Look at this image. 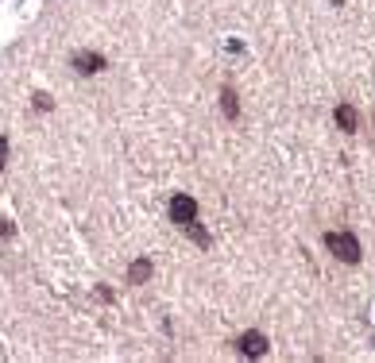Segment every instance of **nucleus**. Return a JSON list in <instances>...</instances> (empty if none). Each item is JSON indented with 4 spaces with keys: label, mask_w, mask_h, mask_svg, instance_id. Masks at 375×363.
<instances>
[{
    "label": "nucleus",
    "mask_w": 375,
    "mask_h": 363,
    "mask_svg": "<svg viewBox=\"0 0 375 363\" xmlns=\"http://www.w3.org/2000/svg\"><path fill=\"white\" fill-rule=\"evenodd\" d=\"M74 66H78V74H97V70H105V58L93 54V50H78Z\"/></svg>",
    "instance_id": "7ed1b4c3"
},
{
    "label": "nucleus",
    "mask_w": 375,
    "mask_h": 363,
    "mask_svg": "<svg viewBox=\"0 0 375 363\" xmlns=\"http://www.w3.org/2000/svg\"><path fill=\"white\" fill-rule=\"evenodd\" d=\"M4 163H8V140L0 135V170H4Z\"/></svg>",
    "instance_id": "1a4fd4ad"
},
{
    "label": "nucleus",
    "mask_w": 375,
    "mask_h": 363,
    "mask_svg": "<svg viewBox=\"0 0 375 363\" xmlns=\"http://www.w3.org/2000/svg\"><path fill=\"white\" fill-rule=\"evenodd\" d=\"M240 352L244 355H263L267 352V336H263V332H244V336H240Z\"/></svg>",
    "instance_id": "20e7f679"
},
{
    "label": "nucleus",
    "mask_w": 375,
    "mask_h": 363,
    "mask_svg": "<svg viewBox=\"0 0 375 363\" xmlns=\"http://www.w3.org/2000/svg\"><path fill=\"white\" fill-rule=\"evenodd\" d=\"M221 108H225L228 120H236V116H240V101H236V93H233V89L221 93Z\"/></svg>",
    "instance_id": "0eeeda50"
},
{
    "label": "nucleus",
    "mask_w": 375,
    "mask_h": 363,
    "mask_svg": "<svg viewBox=\"0 0 375 363\" xmlns=\"http://www.w3.org/2000/svg\"><path fill=\"white\" fill-rule=\"evenodd\" d=\"M170 221H175V224H190V221H198V201L186 198V193L170 198Z\"/></svg>",
    "instance_id": "f03ea898"
},
{
    "label": "nucleus",
    "mask_w": 375,
    "mask_h": 363,
    "mask_svg": "<svg viewBox=\"0 0 375 363\" xmlns=\"http://www.w3.org/2000/svg\"><path fill=\"white\" fill-rule=\"evenodd\" d=\"M337 124H341V132H356V128H360V112L352 105H337Z\"/></svg>",
    "instance_id": "39448f33"
},
{
    "label": "nucleus",
    "mask_w": 375,
    "mask_h": 363,
    "mask_svg": "<svg viewBox=\"0 0 375 363\" xmlns=\"http://www.w3.org/2000/svg\"><path fill=\"white\" fill-rule=\"evenodd\" d=\"M325 248L333 251L341 263H360V239L348 236V232H329V236H325Z\"/></svg>",
    "instance_id": "f257e3e1"
},
{
    "label": "nucleus",
    "mask_w": 375,
    "mask_h": 363,
    "mask_svg": "<svg viewBox=\"0 0 375 363\" xmlns=\"http://www.w3.org/2000/svg\"><path fill=\"white\" fill-rule=\"evenodd\" d=\"M182 228H186V232H190V236H193V239H198L201 248H209V232H205V228H201V224H198V221H190V224H182Z\"/></svg>",
    "instance_id": "6e6552de"
},
{
    "label": "nucleus",
    "mask_w": 375,
    "mask_h": 363,
    "mask_svg": "<svg viewBox=\"0 0 375 363\" xmlns=\"http://www.w3.org/2000/svg\"><path fill=\"white\" fill-rule=\"evenodd\" d=\"M147 279H151V259H135L128 267V282H147Z\"/></svg>",
    "instance_id": "423d86ee"
}]
</instances>
